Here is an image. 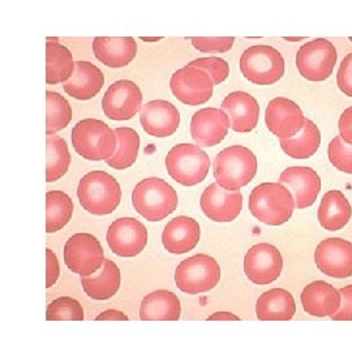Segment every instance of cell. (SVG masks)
I'll use <instances>...</instances> for the list:
<instances>
[{"instance_id":"7dc6e473","label":"cell","mask_w":352,"mask_h":352,"mask_svg":"<svg viewBox=\"0 0 352 352\" xmlns=\"http://www.w3.org/2000/svg\"><path fill=\"white\" fill-rule=\"evenodd\" d=\"M285 41H289V42H299V41H302L304 37H283Z\"/></svg>"},{"instance_id":"44dd1931","label":"cell","mask_w":352,"mask_h":352,"mask_svg":"<svg viewBox=\"0 0 352 352\" xmlns=\"http://www.w3.org/2000/svg\"><path fill=\"white\" fill-rule=\"evenodd\" d=\"M221 109L230 118V128L239 133L251 132L258 123V102L245 91L230 93L222 102Z\"/></svg>"},{"instance_id":"5b68a950","label":"cell","mask_w":352,"mask_h":352,"mask_svg":"<svg viewBox=\"0 0 352 352\" xmlns=\"http://www.w3.org/2000/svg\"><path fill=\"white\" fill-rule=\"evenodd\" d=\"M115 131L98 119H84L72 129V145L76 153L89 161H107L118 144Z\"/></svg>"},{"instance_id":"d6986e66","label":"cell","mask_w":352,"mask_h":352,"mask_svg":"<svg viewBox=\"0 0 352 352\" xmlns=\"http://www.w3.org/2000/svg\"><path fill=\"white\" fill-rule=\"evenodd\" d=\"M279 183L287 186L294 193L295 208L307 209L317 200L321 190V179L314 168L304 166H294L286 168L280 176Z\"/></svg>"},{"instance_id":"7bdbcfd3","label":"cell","mask_w":352,"mask_h":352,"mask_svg":"<svg viewBox=\"0 0 352 352\" xmlns=\"http://www.w3.org/2000/svg\"><path fill=\"white\" fill-rule=\"evenodd\" d=\"M338 126H340V136L342 140L352 146V106L346 109L340 115Z\"/></svg>"},{"instance_id":"836d02e7","label":"cell","mask_w":352,"mask_h":352,"mask_svg":"<svg viewBox=\"0 0 352 352\" xmlns=\"http://www.w3.org/2000/svg\"><path fill=\"white\" fill-rule=\"evenodd\" d=\"M46 151H47V166H46V182L52 183L63 177L71 164V154L65 140L47 135L46 139Z\"/></svg>"},{"instance_id":"1f68e13d","label":"cell","mask_w":352,"mask_h":352,"mask_svg":"<svg viewBox=\"0 0 352 352\" xmlns=\"http://www.w3.org/2000/svg\"><path fill=\"white\" fill-rule=\"evenodd\" d=\"M74 202L62 190L46 193V232L54 234L62 230L72 218Z\"/></svg>"},{"instance_id":"b9f144b4","label":"cell","mask_w":352,"mask_h":352,"mask_svg":"<svg viewBox=\"0 0 352 352\" xmlns=\"http://www.w3.org/2000/svg\"><path fill=\"white\" fill-rule=\"evenodd\" d=\"M46 267H47V272H46V287L50 289L52 287L58 278L60 274V266H59V261L56 258V254L54 253V251L51 250H46Z\"/></svg>"},{"instance_id":"60d3db41","label":"cell","mask_w":352,"mask_h":352,"mask_svg":"<svg viewBox=\"0 0 352 352\" xmlns=\"http://www.w3.org/2000/svg\"><path fill=\"white\" fill-rule=\"evenodd\" d=\"M342 302L337 314L331 316L334 321H352V285L340 289Z\"/></svg>"},{"instance_id":"83f0119b","label":"cell","mask_w":352,"mask_h":352,"mask_svg":"<svg viewBox=\"0 0 352 352\" xmlns=\"http://www.w3.org/2000/svg\"><path fill=\"white\" fill-rule=\"evenodd\" d=\"M256 314L261 321H289L296 314V304L287 289H269L258 298Z\"/></svg>"},{"instance_id":"5bb4252c","label":"cell","mask_w":352,"mask_h":352,"mask_svg":"<svg viewBox=\"0 0 352 352\" xmlns=\"http://www.w3.org/2000/svg\"><path fill=\"white\" fill-rule=\"evenodd\" d=\"M110 250L120 257H135L148 244V230L135 218H119L107 230Z\"/></svg>"},{"instance_id":"ab89813d","label":"cell","mask_w":352,"mask_h":352,"mask_svg":"<svg viewBox=\"0 0 352 352\" xmlns=\"http://www.w3.org/2000/svg\"><path fill=\"white\" fill-rule=\"evenodd\" d=\"M337 84L340 91L349 97H352V52L349 54L340 63L337 74Z\"/></svg>"},{"instance_id":"4fadbf2b","label":"cell","mask_w":352,"mask_h":352,"mask_svg":"<svg viewBox=\"0 0 352 352\" xmlns=\"http://www.w3.org/2000/svg\"><path fill=\"white\" fill-rule=\"evenodd\" d=\"M142 106V93L138 84L131 80H119L106 90L102 109L111 120H129Z\"/></svg>"},{"instance_id":"ba28073f","label":"cell","mask_w":352,"mask_h":352,"mask_svg":"<svg viewBox=\"0 0 352 352\" xmlns=\"http://www.w3.org/2000/svg\"><path fill=\"white\" fill-rule=\"evenodd\" d=\"M221 279V267L212 256L199 253L177 265V289L189 295H200L213 289Z\"/></svg>"},{"instance_id":"ffe728a7","label":"cell","mask_w":352,"mask_h":352,"mask_svg":"<svg viewBox=\"0 0 352 352\" xmlns=\"http://www.w3.org/2000/svg\"><path fill=\"white\" fill-rule=\"evenodd\" d=\"M144 131L154 138H168L174 135L180 124V113L168 101L148 102L140 115Z\"/></svg>"},{"instance_id":"f546056e","label":"cell","mask_w":352,"mask_h":352,"mask_svg":"<svg viewBox=\"0 0 352 352\" xmlns=\"http://www.w3.org/2000/svg\"><path fill=\"white\" fill-rule=\"evenodd\" d=\"M75 71L72 52L56 41L46 42V84L65 82Z\"/></svg>"},{"instance_id":"7402d4cb","label":"cell","mask_w":352,"mask_h":352,"mask_svg":"<svg viewBox=\"0 0 352 352\" xmlns=\"http://www.w3.org/2000/svg\"><path fill=\"white\" fill-rule=\"evenodd\" d=\"M200 235V225L196 219L179 215L164 227L162 243L166 251L174 254H183L196 248Z\"/></svg>"},{"instance_id":"8992f818","label":"cell","mask_w":352,"mask_h":352,"mask_svg":"<svg viewBox=\"0 0 352 352\" xmlns=\"http://www.w3.org/2000/svg\"><path fill=\"white\" fill-rule=\"evenodd\" d=\"M166 168L176 183L184 187H193L206 179L210 168V158L197 145L179 144L168 151Z\"/></svg>"},{"instance_id":"ee69618b","label":"cell","mask_w":352,"mask_h":352,"mask_svg":"<svg viewBox=\"0 0 352 352\" xmlns=\"http://www.w3.org/2000/svg\"><path fill=\"white\" fill-rule=\"evenodd\" d=\"M96 320L97 321H128V317L120 311L107 309L102 312L101 315L97 316Z\"/></svg>"},{"instance_id":"3957f363","label":"cell","mask_w":352,"mask_h":352,"mask_svg":"<svg viewBox=\"0 0 352 352\" xmlns=\"http://www.w3.org/2000/svg\"><path fill=\"white\" fill-rule=\"evenodd\" d=\"M132 204L146 221L161 222L175 212L177 193L164 179L146 177L133 189Z\"/></svg>"},{"instance_id":"cb8c5ba5","label":"cell","mask_w":352,"mask_h":352,"mask_svg":"<svg viewBox=\"0 0 352 352\" xmlns=\"http://www.w3.org/2000/svg\"><path fill=\"white\" fill-rule=\"evenodd\" d=\"M93 52L104 65L122 68L136 58L138 43L132 37H96L93 39Z\"/></svg>"},{"instance_id":"f6af8a7d","label":"cell","mask_w":352,"mask_h":352,"mask_svg":"<svg viewBox=\"0 0 352 352\" xmlns=\"http://www.w3.org/2000/svg\"><path fill=\"white\" fill-rule=\"evenodd\" d=\"M209 321H239L238 316L232 315L230 312H217L208 318Z\"/></svg>"},{"instance_id":"8fae6325","label":"cell","mask_w":352,"mask_h":352,"mask_svg":"<svg viewBox=\"0 0 352 352\" xmlns=\"http://www.w3.org/2000/svg\"><path fill=\"white\" fill-rule=\"evenodd\" d=\"M213 87L209 74L190 64L177 69L170 80V89L176 100L188 106H199L209 101L213 96Z\"/></svg>"},{"instance_id":"e575fe53","label":"cell","mask_w":352,"mask_h":352,"mask_svg":"<svg viewBox=\"0 0 352 352\" xmlns=\"http://www.w3.org/2000/svg\"><path fill=\"white\" fill-rule=\"evenodd\" d=\"M46 135H55L72 120V107L62 94L46 91Z\"/></svg>"},{"instance_id":"4316f807","label":"cell","mask_w":352,"mask_h":352,"mask_svg":"<svg viewBox=\"0 0 352 352\" xmlns=\"http://www.w3.org/2000/svg\"><path fill=\"white\" fill-rule=\"evenodd\" d=\"M122 274L118 265L104 258L102 269L97 273L81 278V285L85 294L94 300H107L116 295L120 289Z\"/></svg>"},{"instance_id":"484cf974","label":"cell","mask_w":352,"mask_h":352,"mask_svg":"<svg viewBox=\"0 0 352 352\" xmlns=\"http://www.w3.org/2000/svg\"><path fill=\"white\" fill-rule=\"evenodd\" d=\"M182 314L180 300L174 292L158 289L146 295L140 307V318L144 321H177Z\"/></svg>"},{"instance_id":"d590c367","label":"cell","mask_w":352,"mask_h":352,"mask_svg":"<svg viewBox=\"0 0 352 352\" xmlns=\"http://www.w3.org/2000/svg\"><path fill=\"white\" fill-rule=\"evenodd\" d=\"M46 318L49 321H82L84 308L75 299L69 296H62L49 304Z\"/></svg>"},{"instance_id":"d4e9b609","label":"cell","mask_w":352,"mask_h":352,"mask_svg":"<svg viewBox=\"0 0 352 352\" xmlns=\"http://www.w3.org/2000/svg\"><path fill=\"white\" fill-rule=\"evenodd\" d=\"M104 84L101 69L90 62H75V71L69 80L63 82V89L72 98L88 101L94 98Z\"/></svg>"},{"instance_id":"8d00e7d4","label":"cell","mask_w":352,"mask_h":352,"mask_svg":"<svg viewBox=\"0 0 352 352\" xmlns=\"http://www.w3.org/2000/svg\"><path fill=\"white\" fill-rule=\"evenodd\" d=\"M327 155L329 161L337 170L346 174H352V146L346 144L340 136L330 141Z\"/></svg>"},{"instance_id":"2e32d148","label":"cell","mask_w":352,"mask_h":352,"mask_svg":"<svg viewBox=\"0 0 352 352\" xmlns=\"http://www.w3.org/2000/svg\"><path fill=\"white\" fill-rule=\"evenodd\" d=\"M265 123L278 139H289L302 131L305 118L299 104L289 98L277 97L267 104Z\"/></svg>"},{"instance_id":"9a60e30c","label":"cell","mask_w":352,"mask_h":352,"mask_svg":"<svg viewBox=\"0 0 352 352\" xmlns=\"http://www.w3.org/2000/svg\"><path fill=\"white\" fill-rule=\"evenodd\" d=\"M315 263L318 270L329 277H351V243L340 238H329L321 241L316 248Z\"/></svg>"},{"instance_id":"6da1fadb","label":"cell","mask_w":352,"mask_h":352,"mask_svg":"<svg viewBox=\"0 0 352 352\" xmlns=\"http://www.w3.org/2000/svg\"><path fill=\"white\" fill-rule=\"evenodd\" d=\"M295 209V200L282 183H263L252 190L250 212L260 222L280 226L289 222Z\"/></svg>"},{"instance_id":"74e56055","label":"cell","mask_w":352,"mask_h":352,"mask_svg":"<svg viewBox=\"0 0 352 352\" xmlns=\"http://www.w3.org/2000/svg\"><path fill=\"white\" fill-rule=\"evenodd\" d=\"M189 64L200 67L204 71H206L210 76L214 85L222 84L230 74L228 63L221 58H214V56H212V58H199V59H195L193 62H190Z\"/></svg>"},{"instance_id":"4dcf8cb0","label":"cell","mask_w":352,"mask_h":352,"mask_svg":"<svg viewBox=\"0 0 352 352\" xmlns=\"http://www.w3.org/2000/svg\"><path fill=\"white\" fill-rule=\"evenodd\" d=\"M321 144V133L315 123L305 119L302 131L289 139L280 140V148L291 158L307 160L318 151Z\"/></svg>"},{"instance_id":"f35d334b","label":"cell","mask_w":352,"mask_h":352,"mask_svg":"<svg viewBox=\"0 0 352 352\" xmlns=\"http://www.w3.org/2000/svg\"><path fill=\"white\" fill-rule=\"evenodd\" d=\"M192 46L200 52L225 54L231 50L235 37H192Z\"/></svg>"},{"instance_id":"52a82bcc","label":"cell","mask_w":352,"mask_h":352,"mask_svg":"<svg viewBox=\"0 0 352 352\" xmlns=\"http://www.w3.org/2000/svg\"><path fill=\"white\" fill-rule=\"evenodd\" d=\"M240 71L252 84L273 85L285 75V59L272 46H252L240 56Z\"/></svg>"},{"instance_id":"ac0fdd59","label":"cell","mask_w":352,"mask_h":352,"mask_svg":"<svg viewBox=\"0 0 352 352\" xmlns=\"http://www.w3.org/2000/svg\"><path fill=\"white\" fill-rule=\"evenodd\" d=\"M228 128L230 118L222 109L206 107L192 116L190 136L200 146L212 148L225 140Z\"/></svg>"},{"instance_id":"277c9868","label":"cell","mask_w":352,"mask_h":352,"mask_svg":"<svg viewBox=\"0 0 352 352\" xmlns=\"http://www.w3.org/2000/svg\"><path fill=\"white\" fill-rule=\"evenodd\" d=\"M77 199L89 213L107 215L119 206L122 188L106 171H90L78 183Z\"/></svg>"},{"instance_id":"7c38bea8","label":"cell","mask_w":352,"mask_h":352,"mask_svg":"<svg viewBox=\"0 0 352 352\" xmlns=\"http://www.w3.org/2000/svg\"><path fill=\"white\" fill-rule=\"evenodd\" d=\"M283 269V258L277 247L267 243L253 245L244 257V273L254 285L276 282Z\"/></svg>"},{"instance_id":"7a4b0ae2","label":"cell","mask_w":352,"mask_h":352,"mask_svg":"<svg viewBox=\"0 0 352 352\" xmlns=\"http://www.w3.org/2000/svg\"><path fill=\"white\" fill-rule=\"evenodd\" d=\"M257 158L245 146H230L214 160V177L227 190H239L250 184L257 174Z\"/></svg>"},{"instance_id":"9c48e42d","label":"cell","mask_w":352,"mask_h":352,"mask_svg":"<svg viewBox=\"0 0 352 352\" xmlns=\"http://www.w3.org/2000/svg\"><path fill=\"white\" fill-rule=\"evenodd\" d=\"M337 64V50L325 38H316L304 43L296 52L299 74L314 82L325 81L333 74Z\"/></svg>"},{"instance_id":"f1b7e54d","label":"cell","mask_w":352,"mask_h":352,"mask_svg":"<svg viewBox=\"0 0 352 352\" xmlns=\"http://www.w3.org/2000/svg\"><path fill=\"white\" fill-rule=\"evenodd\" d=\"M351 205L340 190H329L322 197L317 217L327 231H338L351 219Z\"/></svg>"},{"instance_id":"c3c4849f","label":"cell","mask_w":352,"mask_h":352,"mask_svg":"<svg viewBox=\"0 0 352 352\" xmlns=\"http://www.w3.org/2000/svg\"><path fill=\"white\" fill-rule=\"evenodd\" d=\"M350 41H351V42H352V37H350Z\"/></svg>"},{"instance_id":"d6a6232c","label":"cell","mask_w":352,"mask_h":352,"mask_svg":"<svg viewBox=\"0 0 352 352\" xmlns=\"http://www.w3.org/2000/svg\"><path fill=\"white\" fill-rule=\"evenodd\" d=\"M118 138V148L111 158L106 164L115 170H126L136 162L140 151L139 133L128 126L115 129Z\"/></svg>"},{"instance_id":"e0dca14e","label":"cell","mask_w":352,"mask_h":352,"mask_svg":"<svg viewBox=\"0 0 352 352\" xmlns=\"http://www.w3.org/2000/svg\"><path fill=\"white\" fill-rule=\"evenodd\" d=\"M200 205L204 214L214 222H232L241 212L243 195L240 190H227L212 183L202 192Z\"/></svg>"},{"instance_id":"30bf717a","label":"cell","mask_w":352,"mask_h":352,"mask_svg":"<svg viewBox=\"0 0 352 352\" xmlns=\"http://www.w3.org/2000/svg\"><path fill=\"white\" fill-rule=\"evenodd\" d=\"M64 261L71 272L81 277L94 274L104 263L100 240L87 232L76 234L64 245Z\"/></svg>"},{"instance_id":"603a6c76","label":"cell","mask_w":352,"mask_h":352,"mask_svg":"<svg viewBox=\"0 0 352 352\" xmlns=\"http://www.w3.org/2000/svg\"><path fill=\"white\" fill-rule=\"evenodd\" d=\"M300 302L308 315L331 317L338 312L342 296L340 289H334L324 280H315L302 289Z\"/></svg>"},{"instance_id":"bcb514c9","label":"cell","mask_w":352,"mask_h":352,"mask_svg":"<svg viewBox=\"0 0 352 352\" xmlns=\"http://www.w3.org/2000/svg\"><path fill=\"white\" fill-rule=\"evenodd\" d=\"M141 39L145 42H158L162 39V37H141Z\"/></svg>"}]
</instances>
